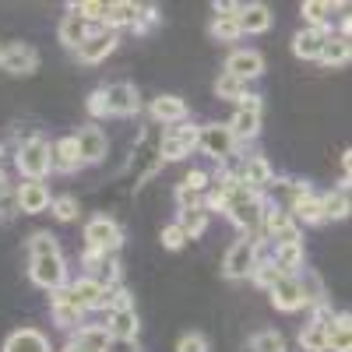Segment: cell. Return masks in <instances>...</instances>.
<instances>
[{
  "label": "cell",
  "instance_id": "cell-31",
  "mask_svg": "<svg viewBox=\"0 0 352 352\" xmlns=\"http://www.w3.org/2000/svg\"><path fill=\"white\" fill-rule=\"evenodd\" d=\"M320 212H324V222L328 219H349V187L342 184L338 190H331V194H324L320 197Z\"/></svg>",
  "mask_w": 352,
  "mask_h": 352
},
{
  "label": "cell",
  "instance_id": "cell-36",
  "mask_svg": "<svg viewBox=\"0 0 352 352\" xmlns=\"http://www.w3.org/2000/svg\"><path fill=\"white\" fill-rule=\"evenodd\" d=\"M50 254H60L56 236H53V232H46V229L32 232V236H28V257H50Z\"/></svg>",
  "mask_w": 352,
  "mask_h": 352
},
{
  "label": "cell",
  "instance_id": "cell-33",
  "mask_svg": "<svg viewBox=\"0 0 352 352\" xmlns=\"http://www.w3.org/2000/svg\"><path fill=\"white\" fill-rule=\"evenodd\" d=\"M229 131H232V138H236V144H240V141H250V138H257V131H261V116L236 109V116L229 120Z\"/></svg>",
  "mask_w": 352,
  "mask_h": 352
},
{
  "label": "cell",
  "instance_id": "cell-16",
  "mask_svg": "<svg viewBox=\"0 0 352 352\" xmlns=\"http://www.w3.org/2000/svg\"><path fill=\"white\" fill-rule=\"evenodd\" d=\"M236 28L240 36H257V32H268L272 28V11L264 4H240V14H236Z\"/></svg>",
  "mask_w": 352,
  "mask_h": 352
},
{
  "label": "cell",
  "instance_id": "cell-56",
  "mask_svg": "<svg viewBox=\"0 0 352 352\" xmlns=\"http://www.w3.org/2000/svg\"><path fill=\"white\" fill-rule=\"evenodd\" d=\"M4 50H8V46H0V64H4Z\"/></svg>",
  "mask_w": 352,
  "mask_h": 352
},
{
  "label": "cell",
  "instance_id": "cell-43",
  "mask_svg": "<svg viewBox=\"0 0 352 352\" xmlns=\"http://www.w3.org/2000/svg\"><path fill=\"white\" fill-rule=\"evenodd\" d=\"M176 204H180V212H187V208H204V190L180 184V187H176Z\"/></svg>",
  "mask_w": 352,
  "mask_h": 352
},
{
  "label": "cell",
  "instance_id": "cell-51",
  "mask_svg": "<svg viewBox=\"0 0 352 352\" xmlns=\"http://www.w3.org/2000/svg\"><path fill=\"white\" fill-rule=\"evenodd\" d=\"M236 102H240V109H243V113H257V116H261V96H250V92H243Z\"/></svg>",
  "mask_w": 352,
  "mask_h": 352
},
{
  "label": "cell",
  "instance_id": "cell-4",
  "mask_svg": "<svg viewBox=\"0 0 352 352\" xmlns=\"http://www.w3.org/2000/svg\"><path fill=\"white\" fill-rule=\"evenodd\" d=\"M85 243H88V247H96V250L113 254L116 247L124 243V236H120V226H116L113 219H106V215L88 219V226H85Z\"/></svg>",
  "mask_w": 352,
  "mask_h": 352
},
{
  "label": "cell",
  "instance_id": "cell-54",
  "mask_svg": "<svg viewBox=\"0 0 352 352\" xmlns=\"http://www.w3.org/2000/svg\"><path fill=\"white\" fill-rule=\"evenodd\" d=\"M0 194H8V173H4V166H0Z\"/></svg>",
  "mask_w": 352,
  "mask_h": 352
},
{
  "label": "cell",
  "instance_id": "cell-10",
  "mask_svg": "<svg viewBox=\"0 0 352 352\" xmlns=\"http://www.w3.org/2000/svg\"><path fill=\"white\" fill-rule=\"evenodd\" d=\"M106 328H109V335H113L116 342H134V338H138V328H141L134 303H131V307H116V310H109Z\"/></svg>",
  "mask_w": 352,
  "mask_h": 352
},
{
  "label": "cell",
  "instance_id": "cell-22",
  "mask_svg": "<svg viewBox=\"0 0 352 352\" xmlns=\"http://www.w3.org/2000/svg\"><path fill=\"white\" fill-rule=\"evenodd\" d=\"M236 176H240L247 187L261 190V187H268V184H272V162L264 159V155H250V159H243V166H240Z\"/></svg>",
  "mask_w": 352,
  "mask_h": 352
},
{
  "label": "cell",
  "instance_id": "cell-42",
  "mask_svg": "<svg viewBox=\"0 0 352 352\" xmlns=\"http://www.w3.org/2000/svg\"><path fill=\"white\" fill-rule=\"evenodd\" d=\"M50 310H53V320H56L60 328H78L81 317H85L74 303H56V307H50Z\"/></svg>",
  "mask_w": 352,
  "mask_h": 352
},
{
  "label": "cell",
  "instance_id": "cell-55",
  "mask_svg": "<svg viewBox=\"0 0 352 352\" xmlns=\"http://www.w3.org/2000/svg\"><path fill=\"white\" fill-rule=\"evenodd\" d=\"M64 352H88V349H81V345H74V342H71V345H64Z\"/></svg>",
  "mask_w": 352,
  "mask_h": 352
},
{
  "label": "cell",
  "instance_id": "cell-25",
  "mask_svg": "<svg viewBox=\"0 0 352 352\" xmlns=\"http://www.w3.org/2000/svg\"><path fill=\"white\" fill-rule=\"evenodd\" d=\"M56 32H60V43H64L67 50H78L88 36H92V25H88L81 14H64V21H60V28H56Z\"/></svg>",
  "mask_w": 352,
  "mask_h": 352
},
{
  "label": "cell",
  "instance_id": "cell-52",
  "mask_svg": "<svg viewBox=\"0 0 352 352\" xmlns=\"http://www.w3.org/2000/svg\"><path fill=\"white\" fill-rule=\"evenodd\" d=\"M187 187H197V190H208V173H201V169H194V173H187V180H184Z\"/></svg>",
  "mask_w": 352,
  "mask_h": 352
},
{
  "label": "cell",
  "instance_id": "cell-38",
  "mask_svg": "<svg viewBox=\"0 0 352 352\" xmlns=\"http://www.w3.org/2000/svg\"><path fill=\"white\" fill-rule=\"evenodd\" d=\"M247 349H250V352H285V338H282L278 331L264 328V331H257V335L247 342Z\"/></svg>",
  "mask_w": 352,
  "mask_h": 352
},
{
  "label": "cell",
  "instance_id": "cell-26",
  "mask_svg": "<svg viewBox=\"0 0 352 352\" xmlns=\"http://www.w3.org/2000/svg\"><path fill=\"white\" fill-rule=\"evenodd\" d=\"M99 289H102V282L99 278H92V275H85V278H78L74 285H71V303L81 310V314H88V310H96V300H99Z\"/></svg>",
  "mask_w": 352,
  "mask_h": 352
},
{
  "label": "cell",
  "instance_id": "cell-44",
  "mask_svg": "<svg viewBox=\"0 0 352 352\" xmlns=\"http://www.w3.org/2000/svg\"><path fill=\"white\" fill-rule=\"evenodd\" d=\"M50 204H53V215L60 219V222H74V219H78V197L64 194V197H56V201H50Z\"/></svg>",
  "mask_w": 352,
  "mask_h": 352
},
{
  "label": "cell",
  "instance_id": "cell-17",
  "mask_svg": "<svg viewBox=\"0 0 352 352\" xmlns=\"http://www.w3.org/2000/svg\"><path fill=\"white\" fill-rule=\"evenodd\" d=\"M324 335H328V352H349L352 349V320H349V314H331L324 320Z\"/></svg>",
  "mask_w": 352,
  "mask_h": 352
},
{
  "label": "cell",
  "instance_id": "cell-24",
  "mask_svg": "<svg viewBox=\"0 0 352 352\" xmlns=\"http://www.w3.org/2000/svg\"><path fill=\"white\" fill-rule=\"evenodd\" d=\"M296 282H300L303 307L317 310V307H324V303H328V289H324V282H320L317 272H303V275H296Z\"/></svg>",
  "mask_w": 352,
  "mask_h": 352
},
{
  "label": "cell",
  "instance_id": "cell-45",
  "mask_svg": "<svg viewBox=\"0 0 352 352\" xmlns=\"http://www.w3.org/2000/svg\"><path fill=\"white\" fill-rule=\"evenodd\" d=\"M176 352H208V338L201 331H187L180 342H176Z\"/></svg>",
  "mask_w": 352,
  "mask_h": 352
},
{
  "label": "cell",
  "instance_id": "cell-39",
  "mask_svg": "<svg viewBox=\"0 0 352 352\" xmlns=\"http://www.w3.org/2000/svg\"><path fill=\"white\" fill-rule=\"evenodd\" d=\"M292 222V215L285 212V208H278V204H264V219H261V226L268 229V236H275L278 229H285Z\"/></svg>",
  "mask_w": 352,
  "mask_h": 352
},
{
  "label": "cell",
  "instance_id": "cell-50",
  "mask_svg": "<svg viewBox=\"0 0 352 352\" xmlns=\"http://www.w3.org/2000/svg\"><path fill=\"white\" fill-rule=\"evenodd\" d=\"M18 212V197L8 190V194H0V219H11Z\"/></svg>",
  "mask_w": 352,
  "mask_h": 352
},
{
  "label": "cell",
  "instance_id": "cell-3",
  "mask_svg": "<svg viewBox=\"0 0 352 352\" xmlns=\"http://www.w3.org/2000/svg\"><path fill=\"white\" fill-rule=\"evenodd\" d=\"M197 148H204V155H212L215 162H226L236 152V138H232L226 124H204L197 131Z\"/></svg>",
  "mask_w": 352,
  "mask_h": 352
},
{
  "label": "cell",
  "instance_id": "cell-40",
  "mask_svg": "<svg viewBox=\"0 0 352 352\" xmlns=\"http://www.w3.org/2000/svg\"><path fill=\"white\" fill-rule=\"evenodd\" d=\"M247 92V81H240V78H232V74H219V81H215V96L219 99H240Z\"/></svg>",
  "mask_w": 352,
  "mask_h": 352
},
{
  "label": "cell",
  "instance_id": "cell-2",
  "mask_svg": "<svg viewBox=\"0 0 352 352\" xmlns=\"http://www.w3.org/2000/svg\"><path fill=\"white\" fill-rule=\"evenodd\" d=\"M257 261H261V240L257 236H243V240H236L226 250L222 272H226V278H250Z\"/></svg>",
  "mask_w": 352,
  "mask_h": 352
},
{
  "label": "cell",
  "instance_id": "cell-35",
  "mask_svg": "<svg viewBox=\"0 0 352 352\" xmlns=\"http://www.w3.org/2000/svg\"><path fill=\"white\" fill-rule=\"evenodd\" d=\"M282 275H285V272L278 268V264H275L272 257H261V261L254 264V272H250V278H254V285H257V289H272Z\"/></svg>",
  "mask_w": 352,
  "mask_h": 352
},
{
  "label": "cell",
  "instance_id": "cell-53",
  "mask_svg": "<svg viewBox=\"0 0 352 352\" xmlns=\"http://www.w3.org/2000/svg\"><path fill=\"white\" fill-rule=\"evenodd\" d=\"M215 11H219V18H236V14H240V4H226V0H215Z\"/></svg>",
  "mask_w": 352,
  "mask_h": 352
},
{
  "label": "cell",
  "instance_id": "cell-19",
  "mask_svg": "<svg viewBox=\"0 0 352 352\" xmlns=\"http://www.w3.org/2000/svg\"><path fill=\"white\" fill-rule=\"evenodd\" d=\"M261 71H264V60H261V53H254V50H236L229 56V64H226V74L240 78V81H250Z\"/></svg>",
  "mask_w": 352,
  "mask_h": 352
},
{
  "label": "cell",
  "instance_id": "cell-29",
  "mask_svg": "<svg viewBox=\"0 0 352 352\" xmlns=\"http://www.w3.org/2000/svg\"><path fill=\"white\" fill-rule=\"evenodd\" d=\"M116 307H131V292L120 285V282H102V289H99V300H96V310H116Z\"/></svg>",
  "mask_w": 352,
  "mask_h": 352
},
{
  "label": "cell",
  "instance_id": "cell-46",
  "mask_svg": "<svg viewBox=\"0 0 352 352\" xmlns=\"http://www.w3.org/2000/svg\"><path fill=\"white\" fill-rule=\"evenodd\" d=\"M159 240H162V247H166V250H180V247L187 243V236H184V229L176 226V222L162 229V236H159Z\"/></svg>",
  "mask_w": 352,
  "mask_h": 352
},
{
  "label": "cell",
  "instance_id": "cell-7",
  "mask_svg": "<svg viewBox=\"0 0 352 352\" xmlns=\"http://www.w3.org/2000/svg\"><path fill=\"white\" fill-rule=\"evenodd\" d=\"M116 43H120V39H116V32H109V28H99V32H92L74 53H78L81 64H99V60H106V56L116 50Z\"/></svg>",
  "mask_w": 352,
  "mask_h": 352
},
{
  "label": "cell",
  "instance_id": "cell-9",
  "mask_svg": "<svg viewBox=\"0 0 352 352\" xmlns=\"http://www.w3.org/2000/svg\"><path fill=\"white\" fill-rule=\"evenodd\" d=\"M289 215H292V222H303V226H320L324 222L320 197L310 194L307 187H296V197H292V204H289Z\"/></svg>",
  "mask_w": 352,
  "mask_h": 352
},
{
  "label": "cell",
  "instance_id": "cell-32",
  "mask_svg": "<svg viewBox=\"0 0 352 352\" xmlns=\"http://www.w3.org/2000/svg\"><path fill=\"white\" fill-rule=\"evenodd\" d=\"M285 275H300L303 268V243H282L275 247V257H272Z\"/></svg>",
  "mask_w": 352,
  "mask_h": 352
},
{
  "label": "cell",
  "instance_id": "cell-28",
  "mask_svg": "<svg viewBox=\"0 0 352 352\" xmlns=\"http://www.w3.org/2000/svg\"><path fill=\"white\" fill-rule=\"evenodd\" d=\"M138 14H141V4H127V0H116V4H109V11H106L102 28L116 32V28H124V25H134Z\"/></svg>",
  "mask_w": 352,
  "mask_h": 352
},
{
  "label": "cell",
  "instance_id": "cell-47",
  "mask_svg": "<svg viewBox=\"0 0 352 352\" xmlns=\"http://www.w3.org/2000/svg\"><path fill=\"white\" fill-rule=\"evenodd\" d=\"M159 25V8H141V14H138V21H134V32H152V28Z\"/></svg>",
  "mask_w": 352,
  "mask_h": 352
},
{
  "label": "cell",
  "instance_id": "cell-41",
  "mask_svg": "<svg viewBox=\"0 0 352 352\" xmlns=\"http://www.w3.org/2000/svg\"><path fill=\"white\" fill-rule=\"evenodd\" d=\"M208 32H212V39H219V43H236V39H240L236 18H215Z\"/></svg>",
  "mask_w": 352,
  "mask_h": 352
},
{
  "label": "cell",
  "instance_id": "cell-20",
  "mask_svg": "<svg viewBox=\"0 0 352 352\" xmlns=\"http://www.w3.org/2000/svg\"><path fill=\"white\" fill-rule=\"evenodd\" d=\"M324 36H328V28H300V32L292 36V53H296L300 60H317L320 46H324Z\"/></svg>",
  "mask_w": 352,
  "mask_h": 352
},
{
  "label": "cell",
  "instance_id": "cell-37",
  "mask_svg": "<svg viewBox=\"0 0 352 352\" xmlns=\"http://www.w3.org/2000/svg\"><path fill=\"white\" fill-rule=\"evenodd\" d=\"M328 11H335V4H324V0H303L300 14L307 18V28H324Z\"/></svg>",
  "mask_w": 352,
  "mask_h": 352
},
{
  "label": "cell",
  "instance_id": "cell-8",
  "mask_svg": "<svg viewBox=\"0 0 352 352\" xmlns=\"http://www.w3.org/2000/svg\"><path fill=\"white\" fill-rule=\"evenodd\" d=\"M78 141V155H81V166H99L106 159V148H109V141L99 127H81L74 134Z\"/></svg>",
  "mask_w": 352,
  "mask_h": 352
},
{
  "label": "cell",
  "instance_id": "cell-18",
  "mask_svg": "<svg viewBox=\"0 0 352 352\" xmlns=\"http://www.w3.org/2000/svg\"><path fill=\"white\" fill-rule=\"evenodd\" d=\"M4 352H53V349H50V338H46L43 331H36V328H18V331L8 335Z\"/></svg>",
  "mask_w": 352,
  "mask_h": 352
},
{
  "label": "cell",
  "instance_id": "cell-13",
  "mask_svg": "<svg viewBox=\"0 0 352 352\" xmlns=\"http://www.w3.org/2000/svg\"><path fill=\"white\" fill-rule=\"evenodd\" d=\"M268 292H272L275 310H282V314H292V310H300V307H303V296H300V282H296V275H282Z\"/></svg>",
  "mask_w": 352,
  "mask_h": 352
},
{
  "label": "cell",
  "instance_id": "cell-15",
  "mask_svg": "<svg viewBox=\"0 0 352 352\" xmlns=\"http://www.w3.org/2000/svg\"><path fill=\"white\" fill-rule=\"evenodd\" d=\"M14 197H18V212H28V215H36V212H43L46 204L53 201L43 180H25V184H21V187L14 190Z\"/></svg>",
  "mask_w": 352,
  "mask_h": 352
},
{
  "label": "cell",
  "instance_id": "cell-30",
  "mask_svg": "<svg viewBox=\"0 0 352 352\" xmlns=\"http://www.w3.org/2000/svg\"><path fill=\"white\" fill-rule=\"evenodd\" d=\"M300 345L303 352H328V335H324V320L314 317L310 324L300 328Z\"/></svg>",
  "mask_w": 352,
  "mask_h": 352
},
{
  "label": "cell",
  "instance_id": "cell-12",
  "mask_svg": "<svg viewBox=\"0 0 352 352\" xmlns=\"http://www.w3.org/2000/svg\"><path fill=\"white\" fill-rule=\"evenodd\" d=\"M190 148H197V127H169L162 138V159H184Z\"/></svg>",
  "mask_w": 352,
  "mask_h": 352
},
{
  "label": "cell",
  "instance_id": "cell-21",
  "mask_svg": "<svg viewBox=\"0 0 352 352\" xmlns=\"http://www.w3.org/2000/svg\"><path fill=\"white\" fill-rule=\"evenodd\" d=\"M349 53H352V46H349V36H342V32H328V36H324V46H320V56H317V60L324 64V67H342V64H349Z\"/></svg>",
  "mask_w": 352,
  "mask_h": 352
},
{
  "label": "cell",
  "instance_id": "cell-34",
  "mask_svg": "<svg viewBox=\"0 0 352 352\" xmlns=\"http://www.w3.org/2000/svg\"><path fill=\"white\" fill-rule=\"evenodd\" d=\"M176 226L184 229L187 240L201 236V232L208 229V208H187V212H180V222H176Z\"/></svg>",
  "mask_w": 352,
  "mask_h": 352
},
{
  "label": "cell",
  "instance_id": "cell-11",
  "mask_svg": "<svg viewBox=\"0 0 352 352\" xmlns=\"http://www.w3.org/2000/svg\"><path fill=\"white\" fill-rule=\"evenodd\" d=\"M0 67H4L8 74H32L39 67V53L28 43H11L4 50V64H0Z\"/></svg>",
  "mask_w": 352,
  "mask_h": 352
},
{
  "label": "cell",
  "instance_id": "cell-48",
  "mask_svg": "<svg viewBox=\"0 0 352 352\" xmlns=\"http://www.w3.org/2000/svg\"><path fill=\"white\" fill-rule=\"evenodd\" d=\"M272 240H275V247H282V243H300V240H303V229H300L296 222H289L285 229H278V232H275Z\"/></svg>",
  "mask_w": 352,
  "mask_h": 352
},
{
  "label": "cell",
  "instance_id": "cell-6",
  "mask_svg": "<svg viewBox=\"0 0 352 352\" xmlns=\"http://www.w3.org/2000/svg\"><path fill=\"white\" fill-rule=\"evenodd\" d=\"M106 92V106H109V116H134L141 99H138V88L131 81H113L102 88Z\"/></svg>",
  "mask_w": 352,
  "mask_h": 352
},
{
  "label": "cell",
  "instance_id": "cell-23",
  "mask_svg": "<svg viewBox=\"0 0 352 352\" xmlns=\"http://www.w3.org/2000/svg\"><path fill=\"white\" fill-rule=\"evenodd\" d=\"M152 116L159 124H180V120H187V102L180 99V96H159V99H152Z\"/></svg>",
  "mask_w": 352,
  "mask_h": 352
},
{
  "label": "cell",
  "instance_id": "cell-49",
  "mask_svg": "<svg viewBox=\"0 0 352 352\" xmlns=\"http://www.w3.org/2000/svg\"><path fill=\"white\" fill-rule=\"evenodd\" d=\"M88 113H92V116H109V106H106V92H102V88H96V92L88 96Z\"/></svg>",
  "mask_w": 352,
  "mask_h": 352
},
{
  "label": "cell",
  "instance_id": "cell-1",
  "mask_svg": "<svg viewBox=\"0 0 352 352\" xmlns=\"http://www.w3.org/2000/svg\"><path fill=\"white\" fill-rule=\"evenodd\" d=\"M14 162H18V169H21L25 180H43V176L53 169V166H50V141L39 138V134H32L28 141L18 144Z\"/></svg>",
  "mask_w": 352,
  "mask_h": 352
},
{
  "label": "cell",
  "instance_id": "cell-5",
  "mask_svg": "<svg viewBox=\"0 0 352 352\" xmlns=\"http://www.w3.org/2000/svg\"><path fill=\"white\" fill-rule=\"evenodd\" d=\"M32 282L39 289H60L67 282V268H64V257L60 254H50V257H32V268H28Z\"/></svg>",
  "mask_w": 352,
  "mask_h": 352
},
{
  "label": "cell",
  "instance_id": "cell-14",
  "mask_svg": "<svg viewBox=\"0 0 352 352\" xmlns=\"http://www.w3.org/2000/svg\"><path fill=\"white\" fill-rule=\"evenodd\" d=\"M50 166H53L56 173H64V176L78 173V169H81L78 141H74V138H60L56 144H50Z\"/></svg>",
  "mask_w": 352,
  "mask_h": 352
},
{
  "label": "cell",
  "instance_id": "cell-27",
  "mask_svg": "<svg viewBox=\"0 0 352 352\" xmlns=\"http://www.w3.org/2000/svg\"><path fill=\"white\" fill-rule=\"evenodd\" d=\"M74 345H81V349H88V352H106L109 349V342H113V335H109V328L106 324H85V328H78L74 331V338H71Z\"/></svg>",
  "mask_w": 352,
  "mask_h": 352
}]
</instances>
